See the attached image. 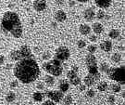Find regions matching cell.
Listing matches in <instances>:
<instances>
[{"label": "cell", "mask_w": 125, "mask_h": 105, "mask_svg": "<svg viewBox=\"0 0 125 105\" xmlns=\"http://www.w3.org/2000/svg\"><path fill=\"white\" fill-rule=\"evenodd\" d=\"M13 73L15 77L23 84L34 82L40 75V67L33 55L21 58L16 61L14 65Z\"/></svg>", "instance_id": "cell-1"}, {"label": "cell", "mask_w": 125, "mask_h": 105, "mask_svg": "<svg viewBox=\"0 0 125 105\" xmlns=\"http://www.w3.org/2000/svg\"><path fill=\"white\" fill-rule=\"evenodd\" d=\"M109 68H110V67H109V65H108L107 62H102L98 67L99 71L102 72V73H107V70H108Z\"/></svg>", "instance_id": "cell-26"}, {"label": "cell", "mask_w": 125, "mask_h": 105, "mask_svg": "<svg viewBox=\"0 0 125 105\" xmlns=\"http://www.w3.org/2000/svg\"><path fill=\"white\" fill-rule=\"evenodd\" d=\"M55 1H56V3L58 5H59V6L64 4V0H55Z\"/></svg>", "instance_id": "cell-42"}, {"label": "cell", "mask_w": 125, "mask_h": 105, "mask_svg": "<svg viewBox=\"0 0 125 105\" xmlns=\"http://www.w3.org/2000/svg\"><path fill=\"white\" fill-rule=\"evenodd\" d=\"M10 87H12V88L17 87H18V82H17V81H12V82L10 83Z\"/></svg>", "instance_id": "cell-38"}, {"label": "cell", "mask_w": 125, "mask_h": 105, "mask_svg": "<svg viewBox=\"0 0 125 105\" xmlns=\"http://www.w3.org/2000/svg\"><path fill=\"white\" fill-rule=\"evenodd\" d=\"M118 48H119V50H121V51L124 50V47H123V46H120Z\"/></svg>", "instance_id": "cell-46"}, {"label": "cell", "mask_w": 125, "mask_h": 105, "mask_svg": "<svg viewBox=\"0 0 125 105\" xmlns=\"http://www.w3.org/2000/svg\"><path fill=\"white\" fill-rule=\"evenodd\" d=\"M42 105H56V103H55L54 101L48 100V101H45V102H43V104Z\"/></svg>", "instance_id": "cell-36"}, {"label": "cell", "mask_w": 125, "mask_h": 105, "mask_svg": "<svg viewBox=\"0 0 125 105\" xmlns=\"http://www.w3.org/2000/svg\"><path fill=\"white\" fill-rule=\"evenodd\" d=\"M74 5H75V1H73V0H71V1H70V6H71V7H73Z\"/></svg>", "instance_id": "cell-43"}, {"label": "cell", "mask_w": 125, "mask_h": 105, "mask_svg": "<svg viewBox=\"0 0 125 105\" xmlns=\"http://www.w3.org/2000/svg\"><path fill=\"white\" fill-rule=\"evenodd\" d=\"M109 79L119 82L121 85L125 84V68L122 65L121 67H112L107 70L106 73Z\"/></svg>", "instance_id": "cell-5"}, {"label": "cell", "mask_w": 125, "mask_h": 105, "mask_svg": "<svg viewBox=\"0 0 125 105\" xmlns=\"http://www.w3.org/2000/svg\"><path fill=\"white\" fill-rule=\"evenodd\" d=\"M71 56V52H70V49L68 48L67 47L61 46L57 48V50L55 52V55H54V59H58L59 61H65L67 60Z\"/></svg>", "instance_id": "cell-6"}, {"label": "cell", "mask_w": 125, "mask_h": 105, "mask_svg": "<svg viewBox=\"0 0 125 105\" xmlns=\"http://www.w3.org/2000/svg\"><path fill=\"white\" fill-rule=\"evenodd\" d=\"M42 67H43V69L45 70V72H47L48 73L52 74L54 76H59V75L62 74V62L56 59H49V60L45 61L42 65Z\"/></svg>", "instance_id": "cell-3"}, {"label": "cell", "mask_w": 125, "mask_h": 105, "mask_svg": "<svg viewBox=\"0 0 125 105\" xmlns=\"http://www.w3.org/2000/svg\"><path fill=\"white\" fill-rule=\"evenodd\" d=\"M67 77L69 79V83H71L73 86H79L81 84V78L78 75V73L71 70L67 73Z\"/></svg>", "instance_id": "cell-8"}, {"label": "cell", "mask_w": 125, "mask_h": 105, "mask_svg": "<svg viewBox=\"0 0 125 105\" xmlns=\"http://www.w3.org/2000/svg\"><path fill=\"white\" fill-rule=\"evenodd\" d=\"M107 100L109 103H114L115 102V97L113 96V95H109V96L107 97Z\"/></svg>", "instance_id": "cell-35"}, {"label": "cell", "mask_w": 125, "mask_h": 105, "mask_svg": "<svg viewBox=\"0 0 125 105\" xmlns=\"http://www.w3.org/2000/svg\"><path fill=\"white\" fill-rule=\"evenodd\" d=\"M107 88H108V85H107V83L105 82V81H101V82H99L98 84H97V89H98L100 92L107 91Z\"/></svg>", "instance_id": "cell-21"}, {"label": "cell", "mask_w": 125, "mask_h": 105, "mask_svg": "<svg viewBox=\"0 0 125 105\" xmlns=\"http://www.w3.org/2000/svg\"><path fill=\"white\" fill-rule=\"evenodd\" d=\"M96 49H97V47L95 45H90V46L87 47V50H88L90 54H94V52L96 51Z\"/></svg>", "instance_id": "cell-30"}, {"label": "cell", "mask_w": 125, "mask_h": 105, "mask_svg": "<svg viewBox=\"0 0 125 105\" xmlns=\"http://www.w3.org/2000/svg\"><path fill=\"white\" fill-rule=\"evenodd\" d=\"M110 89L114 93H119L121 90V86L120 84H112L111 86H110Z\"/></svg>", "instance_id": "cell-25"}, {"label": "cell", "mask_w": 125, "mask_h": 105, "mask_svg": "<svg viewBox=\"0 0 125 105\" xmlns=\"http://www.w3.org/2000/svg\"><path fill=\"white\" fill-rule=\"evenodd\" d=\"M20 1H21V2H26L27 0H20Z\"/></svg>", "instance_id": "cell-47"}, {"label": "cell", "mask_w": 125, "mask_h": 105, "mask_svg": "<svg viewBox=\"0 0 125 105\" xmlns=\"http://www.w3.org/2000/svg\"><path fill=\"white\" fill-rule=\"evenodd\" d=\"M5 62V56L0 55V64H3Z\"/></svg>", "instance_id": "cell-41"}, {"label": "cell", "mask_w": 125, "mask_h": 105, "mask_svg": "<svg viewBox=\"0 0 125 105\" xmlns=\"http://www.w3.org/2000/svg\"><path fill=\"white\" fill-rule=\"evenodd\" d=\"M86 96L88 97V98H94L95 96V92H94V89H89L86 92Z\"/></svg>", "instance_id": "cell-33"}, {"label": "cell", "mask_w": 125, "mask_h": 105, "mask_svg": "<svg viewBox=\"0 0 125 105\" xmlns=\"http://www.w3.org/2000/svg\"><path fill=\"white\" fill-rule=\"evenodd\" d=\"M42 59H44V60H49L50 59H51V53H50L49 51H45V52H44L43 53V55H42Z\"/></svg>", "instance_id": "cell-31"}, {"label": "cell", "mask_w": 125, "mask_h": 105, "mask_svg": "<svg viewBox=\"0 0 125 105\" xmlns=\"http://www.w3.org/2000/svg\"><path fill=\"white\" fill-rule=\"evenodd\" d=\"M11 67H12V64H8L7 66H6V69H11Z\"/></svg>", "instance_id": "cell-45"}, {"label": "cell", "mask_w": 125, "mask_h": 105, "mask_svg": "<svg viewBox=\"0 0 125 105\" xmlns=\"http://www.w3.org/2000/svg\"><path fill=\"white\" fill-rule=\"evenodd\" d=\"M15 100H16V94H15L14 92L10 91L7 94V96H6V101H8V102H12V101H14Z\"/></svg>", "instance_id": "cell-24"}, {"label": "cell", "mask_w": 125, "mask_h": 105, "mask_svg": "<svg viewBox=\"0 0 125 105\" xmlns=\"http://www.w3.org/2000/svg\"><path fill=\"white\" fill-rule=\"evenodd\" d=\"M58 83H59L58 84V87H59L60 91L62 92V93H65V92H67L69 90V88H70V83H69L68 80L62 79V80H60Z\"/></svg>", "instance_id": "cell-12"}, {"label": "cell", "mask_w": 125, "mask_h": 105, "mask_svg": "<svg viewBox=\"0 0 125 105\" xmlns=\"http://www.w3.org/2000/svg\"><path fill=\"white\" fill-rule=\"evenodd\" d=\"M77 1H79V2H81V3H86V2H88V1H90V0H77Z\"/></svg>", "instance_id": "cell-44"}, {"label": "cell", "mask_w": 125, "mask_h": 105, "mask_svg": "<svg viewBox=\"0 0 125 105\" xmlns=\"http://www.w3.org/2000/svg\"><path fill=\"white\" fill-rule=\"evenodd\" d=\"M33 9L36 11H43L46 9V2L45 0H35L33 2Z\"/></svg>", "instance_id": "cell-10"}, {"label": "cell", "mask_w": 125, "mask_h": 105, "mask_svg": "<svg viewBox=\"0 0 125 105\" xmlns=\"http://www.w3.org/2000/svg\"><path fill=\"white\" fill-rule=\"evenodd\" d=\"M100 48L105 52H109L112 49V42L109 40H106V41H103L100 44Z\"/></svg>", "instance_id": "cell-15"}, {"label": "cell", "mask_w": 125, "mask_h": 105, "mask_svg": "<svg viewBox=\"0 0 125 105\" xmlns=\"http://www.w3.org/2000/svg\"><path fill=\"white\" fill-rule=\"evenodd\" d=\"M85 89H86V86L83 85V84H80V85H79V90H80V91H84Z\"/></svg>", "instance_id": "cell-39"}, {"label": "cell", "mask_w": 125, "mask_h": 105, "mask_svg": "<svg viewBox=\"0 0 125 105\" xmlns=\"http://www.w3.org/2000/svg\"><path fill=\"white\" fill-rule=\"evenodd\" d=\"M105 16H106L105 11L102 10V9H99L98 11L96 12V14H95V17L98 19V20H103V19H105Z\"/></svg>", "instance_id": "cell-29"}, {"label": "cell", "mask_w": 125, "mask_h": 105, "mask_svg": "<svg viewBox=\"0 0 125 105\" xmlns=\"http://www.w3.org/2000/svg\"><path fill=\"white\" fill-rule=\"evenodd\" d=\"M85 63L87 66V70L89 72V74L94 76L95 81L100 79V73L98 72V67H97V62H96V58L94 54H87L85 57Z\"/></svg>", "instance_id": "cell-4"}, {"label": "cell", "mask_w": 125, "mask_h": 105, "mask_svg": "<svg viewBox=\"0 0 125 105\" xmlns=\"http://www.w3.org/2000/svg\"><path fill=\"white\" fill-rule=\"evenodd\" d=\"M79 31H80V33L82 35H87L91 32V27H90L89 25H87V24H82V25H80V27H79Z\"/></svg>", "instance_id": "cell-18"}, {"label": "cell", "mask_w": 125, "mask_h": 105, "mask_svg": "<svg viewBox=\"0 0 125 105\" xmlns=\"http://www.w3.org/2000/svg\"><path fill=\"white\" fill-rule=\"evenodd\" d=\"M19 50H20L21 54V58H25V57H29V56L32 55V54H31V48H30L28 46H26V45H23V46H21V48H20Z\"/></svg>", "instance_id": "cell-13"}, {"label": "cell", "mask_w": 125, "mask_h": 105, "mask_svg": "<svg viewBox=\"0 0 125 105\" xmlns=\"http://www.w3.org/2000/svg\"><path fill=\"white\" fill-rule=\"evenodd\" d=\"M1 27L3 31L11 34L15 38H20L22 35V24L16 12L7 11L3 15Z\"/></svg>", "instance_id": "cell-2"}, {"label": "cell", "mask_w": 125, "mask_h": 105, "mask_svg": "<svg viewBox=\"0 0 125 105\" xmlns=\"http://www.w3.org/2000/svg\"><path fill=\"white\" fill-rule=\"evenodd\" d=\"M10 58H11V59L12 60H14V61H18V60H20V59H21V52H20V50H12L11 52H10Z\"/></svg>", "instance_id": "cell-19"}, {"label": "cell", "mask_w": 125, "mask_h": 105, "mask_svg": "<svg viewBox=\"0 0 125 105\" xmlns=\"http://www.w3.org/2000/svg\"><path fill=\"white\" fill-rule=\"evenodd\" d=\"M32 98H33V101H37V102H40V101H43V98H44V95L39 91H36L32 94Z\"/></svg>", "instance_id": "cell-23"}, {"label": "cell", "mask_w": 125, "mask_h": 105, "mask_svg": "<svg viewBox=\"0 0 125 105\" xmlns=\"http://www.w3.org/2000/svg\"><path fill=\"white\" fill-rule=\"evenodd\" d=\"M45 83L46 86L48 87H52L55 84V78L52 75H45Z\"/></svg>", "instance_id": "cell-22"}, {"label": "cell", "mask_w": 125, "mask_h": 105, "mask_svg": "<svg viewBox=\"0 0 125 105\" xmlns=\"http://www.w3.org/2000/svg\"><path fill=\"white\" fill-rule=\"evenodd\" d=\"M91 30H93V32H94V34L100 35V34H102L103 31H104V27H103V25L101 24V23H93Z\"/></svg>", "instance_id": "cell-16"}, {"label": "cell", "mask_w": 125, "mask_h": 105, "mask_svg": "<svg viewBox=\"0 0 125 105\" xmlns=\"http://www.w3.org/2000/svg\"><path fill=\"white\" fill-rule=\"evenodd\" d=\"M83 18L86 22H93L95 18V12L93 8H88L83 11Z\"/></svg>", "instance_id": "cell-9"}, {"label": "cell", "mask_w": 125, "mask_h": 105, "mask_svg": "<svg viewBox=\"0 0 125 105\" xmlns=\"http://www.w3.org/2000/svg\"><path fill=\"white\" fill-rule=\"evenodd\" d=\"M83 85L86 86V87H91V86H93L94 83H95V79L94 78V76H92L91 74H88V75H86L83 79Z\"/></svg>", "instance_id": "cell-17"}, {"label": "cell", "mask_w": 125, "mask_h": 105, "mask_svg": "<svg viewBox=\"0 0 125 105\" xmlns=\"http://www.w3.org/2000/svg\"><path fill=\"white\" fill-rule=\"evenodd\" d=\"M111 59L114 61V62H120L121 60V53H119V52H116V53H114V54L111 56Z\"/></svg>", "instance_id": "cell-27"}, {"label": "cell", "mask_w": 125, "mask_h": 105, "mask_svg": "<svg viewBox=\"0 0 125 105\" xmlns=\"http://www.w3.org/2000/svg\"><path fill=\"white\" fill-rule=\"evenodd\" d=\"M72 71L75 72V73H78V71H79V68H78V66H77V65H73V66L72 67Z\"/></svg>", "instance_id": "cell-40"}, {"label": "cell", "mask_w": 125, "mask_h": 105, "mask_svg": "<svg viewBox=\"0 0 125 105\" xmlns=\"http://www.w3.org/2000/svg\"><path fill=\"white\" fill-rule=\"evenodd\" d=\"M62 100H63V102H64V104L65 105H71L72 103V101H73L72 95H67V96L63 97Z\"/></svg>", "instance_id": "cell-28"}, {"label": "cell", "mask_w": 125, "mask_h": 105, "mask_svg": "<svg viewBox=\"0 0 125 105\" xmlns=\"http://www.w3.org/2000/svg\"><path fill=\"white\" fill-rule=\"evenodd\" d=\"M95 5L100 9H107L112 3V0H94Z\"/></svg>", "instance_id": "cell-11"}, {"label": "cell", "mask_w": 125, "mask_h": 105, "mask_svg": "<svg viewBox=\"0 0 125 105\" xmlns=\"http://www.w3.org/2000/svg\"><path fill=\"white\" fill-rule=\"evenodd\" d=\"M77 46H78V47L79 48H83L85 46H86V43H85L84 40H78V42H77Z\"/></svg>", "instance_id": "cell-32"}, {"label": "cell", "mask_w": 125, "mask_h": 105, "mask_svg": "<svg viewBox=\"0 0 125 105\" xmlns=\"http://www.w3.org/2000/svg\"><path fill=\"white\" fill-rule=\"evenodd\" d=\"M121 35V32L118 29H111L109 33H108V36L112 38V39H117Z\"/></svg>", "instance_id": "cell-20"}, {"label": "cell", "mask_w": 125, "mask_h": 105, "mask_svg": "<svg viewBox=\"0 0 125 105\" xmlns=\"http://www.w3.org/2000/svg\"><path fill=\"white\" fill-rule=\"evenodd\" d=\"M36 87L38 88V90H42V89H44V87H45V86H44V83L41 82V81H39V82L36 84Z\"/></svg>", "instance_id": "cell-34"}, {"label": "cell", "mask_w": 125, "mask_h": 105, "mask_svg": "<svg viewBox=\"0 0 125 105\" xmlns=\"http://www.w3.org/2000/svg\"><path fill=\"white\" fill-rule=\"evenodd\" d=\"M45 94H46L47 98L50 99V101H54L55 103L62 101L63 97H64L63 93L60 90H49V91L46 92Z\"/></svg>", "instance_id": "cell-7"}, {"label": "cell", "mask_w": 125, "mask_h": 105, "mask_svg": "<svg viewBox=\"0 0 125 105\" xmlns=\"http://www.w3.org/2000/svg\"><path fill=\"white\" fill-rule=\"evenodd\" d=\"M55 19L58 23H62L64 21H66L67 19V14L65 13L63 10H58L55 14Z\"/></svg>", "instance_id": "cell-14"}, {"label": "cell", "mask_w": 125, "mask_h": 105, "mask_svg": "<svg viewBox=\"0 0 125 105\" xmlns=\"http://www.w3.org/2000/svg\"><path fill=\"white\" fill-rule=\"evenodd\" d=\"M89 40L91 42H96L97 41V37H96V35H90Z\"/></svg>", "instance_id": "cell-37"}]
</instances>
